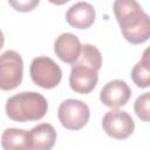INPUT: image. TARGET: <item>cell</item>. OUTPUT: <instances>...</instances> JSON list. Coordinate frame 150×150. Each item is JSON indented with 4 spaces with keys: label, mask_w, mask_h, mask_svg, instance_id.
Masks as SVG:
<instances>
[{
    "label": "cell",
    "mask_w": 150,
    "mask_h": 150,
    "mask_svg": "<svg viewBox=\"0 0 150 150\" xmlns=\"http://www.w3.org/2000/svg\"><path fill=\"white\" fill-rule=\"evenodd\" d=\"M23 61L15 50H6L0 55V89L8 91L22 82Z\"/></svg>",
    "instance_id": "5b68a950"
},
{
    "label": "cell",
    "mask_w": 150,
    "mask_h": 150,
    "mask_svg": "<svg viewBox=\"0 0 150 150\" xmlns=\"http://www.w3.org/2000/svg\"><path fill=\"white\" fill-rule=\"evenodd\" d=\"M8 2L13 9L26 13L33 11L40 4V0H8Z\"/></svg>",
    "instance_id": "9a60e30c"
},
{
    "label": "cell",
    "mask_w": 150,
    "mask_h": 150,
    "mask_svg": "<svg viewBox=\"0 0 150 150\" xmlns=\"http://www.w3.org/2000/svg\"><path fill=\"white\" fill-rule=\"evenodd\" d=\"M148 53L149 50L145 49L142 59L134 66L131 70V79L134 83L142 89H145L150 86V60Z\"/></svg>",
    "instance_id": "4fadbf2b"
},
{
    "label": "cell",
    "mask_w": 150,
    "mask_h": 150,
    "mask_svg": "<svg viewBox=\"0 0 150 150\" xmlns=\"http://www.w3.org/2000/svg\"><path fill=\"white\" fill-rule=\"evenodd\" d=\"M96 18V12L94 7L86 2L80 1L73 5L66 13V20L67 22L77 29H87L89 28Z\"/></svg>",
    "instance_id": "8fae6325"
},
{
    "label": "cell",
    "mask_w": 150,
    "mask_h": 150,
    "mask_svg": "<svg viewBox=\"0 0 150 150\" xmlns=\"http://www.w3.org/2000/svg\"><path fill=\"white\" fill-rule=\"evenodd\" d=\"M5 109L12 121L23 123L45 117L48 103L45 96L36 91H22L9 97Z\"/></svg>",
    "instance_id": "7a4b0ae2"
},
{
    "label": "cell",
    "mask_w": 150,
    "mask_h": 150,
    "mask_svg": "<svg viewBox=\"0 0 150 150\" xmlns=\"http://www.w3.org/2000/svg\"><path fill=\"white\" fill-rule=\"evenodd\" d=\"M131 96V89L122 80H112L104 84L100 93L101 102L109 108H120L128 103Z\"/></svg>",
    "instance_id": "ba28073f"
},
{
    "label": "cell",
    "mask_w": 150,
    "mask_h": 150,
    "mask_svg": "<svg viewBox=\"0 0 150 150\" xmlns=\"http://www.w3.org/2000/svg\"><path fill=\"white\" fill-rule=\"evenodd\" d=\"M4 43H5V38H4V34H2V32L0 29V49L4 47Z\"/></svg>",
    "instance_id": "e0dca14e"
},
{
    "label": "cell",
    "mask_w": 150,
    "mask_h": 150,
    "mask_svg": "<svg viewBox=\"0 0 150 150\" xmlns=\"http://www.w3.org/2000/svg\"><path fill=\"white\" fill-rule=\"evenodd\" d=\"M150 93H144L137 97L134 104L135 112L139 120L143 122H149L150 120Z\"/></svg>",
    "instance_id": "5bb4252c"
},
{
    "label": "cell",
    "mask_w": 150,
    "mask_h": 150,
    "mask_svg": "<svg viewBox=\"0 0 150 150\" xmlns=\"http://www.w3.org/2000/svg\"><path fill=\"white\" fill-rule=\"evenodd\" d=\"M28 131L18 128H8L1 135V146L5 150H26Z\"/></svg>",
    "instance_id": "7c38bea8"
},
{
    "label": "cell",
    "mask_w": 150,
    "mask_h": 150,
    "mask_svg": "<svg viewBox=\"0 0 150 150\" xmlns=\"http://www.w3.org/2000/svg\"><path fill=\"white\" fill-rule=\"evenodd\" d=\"M102 127L108 136L116 139H125L132 135L135 122L127 111L112 109L103 116Z\"/></svg>",
    "instance_id": "52a82bcc"
},
{
    "label": "cell",
    "mask_w": 150,
    "mask_h": 150,
    "mask_svg": "<svg viewBox=\"0 0 150 150\" xmlns=\"http://www.w3.org/2000/svg\"><path fill=\"white\" fill-rule=\"evenodd\" d=\"M29 74L32 81L43 89L55 88L62 79L60 66L48 56H38L33 59L29 67Z\"/></svg>",
    "instance_id": "277c9868"
},
{
    "label": "cell",
    "mask_w": 150,
    "mask_h": 150,
    "mask_svg": "<svg viewBox=\"0 0 150 150\" xmlns=\"http://www.w3.org/2000/svg\"><path fill=\"white\" fill-rule=\"evenodd\" d=\"M50 4H53V5H57V6H60V5H64V4H67L68 1H70V0H48Z\"/></svg>",
    "instance_id": "2e32d148"
},
{
    "label": "cell",
    "mask_w": 150,
    "mask_h": 150,
    "mask_svg": "<svg viewBox=\"0 0 150 150\" xmlns=\"http://www.w3.org/2000/svg\"><path fill=\"white\" fill-rule=\"evenodd\" d=\"M57 117L62 127L66 129L80 130L88 123L90 110L84 102L75 98H68L60 104L57 109Z\"/></svg>",
    "instance_id": "8992f818"
},
{
    "label": "cell",
    "mask_w": 150,
    "mask_h": 150,
    "mask_svg": "<svg viewBox=\"0 0 150 150\" xmlns=\"http://www.w3.org/2000/svg\"><path fill=\"white\" fill-rule=\"evenodd\" d=\"M115 16L124 39L132 45H141L150 36V19L136 0H115Z\"/></svg>",
    "instance_id": "6da1fadb"
},
{
    "label": "cell",
    "mask_w": 150,
    "mask_h": 150,
    "mask_svg": "<svg viewBox=\"0 0 150 150\" xmlns=\"http://www.w3.org/2000/svg\"><path fill=\"white\" fill-rule=\"evenodd\" d=\"M81 42L75 34L62 33L54 42L56 56L64 63H74L81 54Z\"/></svg>",
    "instance_id": "9c48e42d"
},
{
    "label": "cell",
    "mask_w": 150,
    "mask_h": 150,
    "mask_svg": "<svg viewBox=\"0 0 150 150\" xmlns=\"http://www.w3.org/2000/svg\"><path fill=\"white\" fill-rule=\"evenodd\" d=\"M56 141V131L49 123H40L28 131L29 150H50Z\"/></svg>",
    "instance_id": "30bf717a"
},
{
    "label": "cell",
    "mask_w": 150,
    "mask_h": 150,
    "mask_svg": "<svg viewBox=\"0 0 150 150\" xmlns=\"http://www.w3.org/2000/svg\"><path fill=\"white\" fill-rule=\"evenodd\" d=\"M100 66L91 62L90 60L79 56V59L71 63V71L69 75L70 88L79 94L91 93L98 81Z\"/></svg>",
    "instance_id": "3957f363"
}]
</instances>
